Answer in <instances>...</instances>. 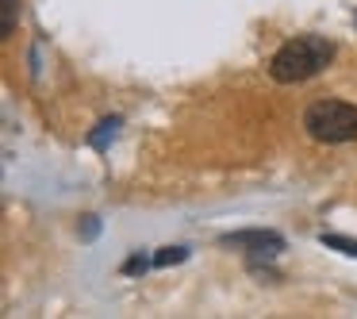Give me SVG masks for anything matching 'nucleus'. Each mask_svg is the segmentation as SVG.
<instances>
[{"label": "nucleus", "mask_w": 357, "mask_h": 319, "mask_svg": "<svg viewBox=\"0 0 357 319\" xmlns=\"http://www.w3.org/2000/svg\"><path fill=\"white\" fill-rule=\"evenodd\" d=\"M331 58H334L331 39H323V35H296L269 58V73L280 85H296V81H311L315 73H323L331 66Z\"/></svg>", "instance_id": "nucleus-1"}, {"label": "nucleus", "mask_w": 357, "mask_h": 319, "mask_svg": "<svg viewBox=\"0 0 357 319\" xmlns=\"http://www.w3.org/2000/svg\"><path fill=\"white\" fill-rule=\"evenodd\" d=\"M303 131L315 142L338 147V142H354L357 139V104L346 101H315L303 112Z\"/></svg>", "instance_id": "nucleus-2"}, {"label": "nucleus", "mask_w": 357, "mask_h": 319, "mask_svg": "<svg viewBox=\"0 0 357 319\" xmlns=\"http://www.w3.org/2000/svg\"><path fill=\"white\" fill-rule=\"evenodd\" d=\"M223 246H234V250H246L250 265L254 262H273V258L284 250V239L277 231H234V235H223Z\"/></svg>", "instance_id": "nucleus-3"}, {"label": "nucleus", "mask_w": 357, "mask_h": 319, "mask_svg": "<svg viewBox=\"0 0 357 319\" xmlns=\"http://www.w3.org/2000/svg\"><path fill=\"white\" fill-rule=\"evenodd\" d=\"M119 127H123V119H119V116L100 119V124H96V131H89V147H93V150H108L112 142H116Z\"/></svg>", "instance_id": "nucleus-4"}, {"label": "nucleus", "mask_w": 357, "mask_h": 319, "mask_svg": "<svg viewBox=\"0 0 357 319\" xmlns=\"http://www.w3.org/2000/svg\"><path fill=\"white\" fill-rule=\"evenodd\" d=\"M188 258V246H162L154 254V265L158 269H165V265H177V262H185Z\"/></svg>", "instance_id": "nucleus-5"}, {"label": "nucleus", "mask_w": 357, "mask_h": 319, "mask_svg": "<svg viewBox=\"0 0 357 319\" xmlns=\"http://www.w3.org/2000/svg\"><path fill=\"white\" fill-rule=\"evenodd\" d=\"M319 242L323 246H331V250H342V254H349V258H357V242L354 239H346V235H319Z\"/></svg>", "instance_id": "nucleus-6"}, {"label": "nucleus", "mask_w": 357, "mask_h": 319, "mask_svg": "<svg viewBox=\"0 0 357 319\" xmlns=\"http://www.w3.org/2000/svg\"><path fill=\"white\" fill-rule=\"evenodd\" d=\"M16 20H20V0H4V20H0V39H8L16 31Z\"/></svg>", "instance_id": "nucleus-7"}, {"label": "nucleus", "mask_w": 357, "mask_h": 319, "mask_svg": "<svg viewBox=\"0 0 357 319\" xmlns=\"http://www.w3.org/2000/svg\"><path fill=\"white\" fill-rule=\"evenodd\" d=\"M150 265H154V258H146V254H131V258H127V265H123V273H146Z\"/></svg>", "instance_id": "nucleus-8"}, {"label": "nucleus", "mask_w": 357, "mask_h": 319, "mask_svg": "<svg viewBox=\"0 0 357 319\" xmlns=\"http://www.w3.org/2000/svg\"><path fill=\"white\" fill-rule=\"evenodd\" d=\"M96 235H100V216H85V219H81V239L93 242Z\"/></svg>", "instance_id": "nucleus-9"}]
</instances>
